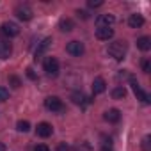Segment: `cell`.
Listing matches in <instances>:
<instances>
[{"label":"cell","instance_id":"28","mask_svg":"<svg viewBox=\"0 0 151 151\" xmlns=\"http://www.w3.org/2000/svg\"><path fill=\"white\" fill-rule=\"evenodd\" d=\"M27 77L30 78V80H36L37 77H36V73H34V69L32 68H27Z\"/></svg>","mask_w":151,"mask_h":151},{"label":"cell","instance_id":"6","mask_svg":"<svg viewBox=\"0 0 151 151\" xmlns=\"http://www.w3.org/2000/svg\"><path fill=\"white\" fill-rule=\"evenodd\" d=\"M45 107H46L48 110H52V112H59V110L64 109V103H62V100L57 98V96H48V98L45 100Z\"/></svg>","mask_w":151,"mask_h":151},{"label":"cell","instance_id":"25","mask_svg":"<svg viewBox=\"0 0 151 151\" xmlns=\"http://www.w3.org/2000/svg\"><path fill=\"white\" fill-rule=\"evenodd\" d=\"M101 151H112V142H110V139L103 142V146H101Z\"/></svg>","mask_w":151,"mask_h":151},{"label":"cell","instance_id":"19","mask_svg":"<svg viewBox=\"0 0 151 151\" xmlns=\"http://www.w3.org/2000/svg\"><path fill=\"white\" fill-rule=\"evenodd\" d=\"M124 96H126V89H124L123 86L114 87V91H112V98H114V100H123Z\"/></svg>","mask_w":151,"mask_h":151},{"label":"cell","instance_id":"31","mask_svg":"<svg viewBox=\"0 0 151 151\" xmlns=\"http://www.w3.org/2000/svg\"><path fill=\"white\" fill-rule=\"evenodd\" d=\"M0 151H6V144L4 142H0Z\"/></svg>","mask_w":151,"mask_h":151},{"label":"cell","instance_id":"5","mask_svg":"<svg viewBox=\"0 0 151 151\" xmlns=\"http://www.w3.org/2000/svg\"><path fill=\"white\" fill-rule=\"evenodd\" d=\"M84 43H80V41H69L68 45H66V52L69 53V55H73V57H80L82 53H84Z\"/></svg>","mask_w":151,"mask_h":151},{"label":"cell","instance_id":"9","mask_svg":"<svg viewBox=\"0 0 151 151\" xmlns=\"http://www.w3.org/2000/svg\"><path fill=\"white\" fill-rule=\"evenodd\" d=\"M52 132H53V128H52V124H48V123H39V124H37V128H36L37 137H43V139L50 137V135H52Z\"/></svg>","mask_w":151,"mask_h":151},{"label":"cell","instance_id":"14","mask_svg":"<svg viewBox=\"0 0 151 151\" xmlns=\"http://www.w3.org/2000/svg\"><path fill=\"white\" fill-rule=\"evenodd\" d=\"M50 45H52V37H46V39H43V41L39 43V46H37L36 53H34V55H36V59H39V57H41V55H43V53H45V52L50 48Z\"/></svg>","mask_w":151,"mask_h":151},{"label":"cell","instance_id":"24","mask_svg":"<svg viewBox=\"0 0 151 151\" xmlns=\"http://www.w3.org/2000/svg\"><path fill=\"white\" fill-rule=\"evenodd\" d=\"M87 6H89V7H101L103 2H101V0H89Z\"/></svg>","mask_w":151,"mask_h":151},{"label":"cell","instance_id":"29","mask_svg":"<svg viewBox=\"0 0 151 151\" xmlns=\"http://www.w3.org/2000/svg\"><path fill=\"white\" fill-rule=\"evenodd\" d=\"M77 14H78V18H82V20H87V18H89V13H87V11H80V9H78Z\"/></svg>","mask_w":151,"mask_h":151},{"label":"cell","instance_id":"12","mask_svg":"<svg viewBox=\"0 0 151 151\" xmlns=\"http://www.w3.org/2000/svg\"><path fill=\"white\" fill-rule=\"evenodd\" d=\"M13 53V46L9 41H0V59H9Z\"/></svg>","mask_w":151,"mask_h":151},{"label":"cell","instance_id":"8","mask_svg":"<svg viewBox=\"0 0 151 151\" xmlns=\"http://www.w3.org/2000/svg\"><path fill=\"white\" fill-rule=\"evenodd\" d=\"M112 36H114L112 27H98L96 29V37L101 41H109V39H112Z\"/></svg>","mask_w":151,"mask_h":151},{"label":"cell","instance_id":"30","mask_svg":"<svg viewBox=\"0 0 151 151\" xmlns=\"http://www.w3.org/2000/svg\"><path fill=\"white\" fill-rule=\"evenodd\" d=\"M57 151H69V146H68L66 142H62V144L57 146Z\"/></svg>","mask_w":151,"mask_h":151},{"label":"cell","instance_id":"4","mask_svg":"<svg viewBox=\"0 0 151 151\" xmlns=\"http://www.w3.org/2000/svg\"><path fill=\"white\" fill-rule=\"evenodd\" d=\"M43 66H45L46 75H50V77H57V75H59V60L55 57H48Z\"/></svg>","mask_w":151,"mask_h":151},{"label":"cell","instance_id":"2","mask_svg":"<svg viewBox=\"0 0 151 151\" xmlns=\"http://www.w3.org/2000/svg\"><path fill=\"white\" fill-rule=\"evenodd\" d=\"M130 84H132V89H133V93H135L137 100H140V101H144V103H149V101H151V100H149V94H147V93H144V91L140 89V86H139V82L135 80L133 75L130 77Z\"/></svg>","mask_w":151,"mask_h":151},{"label":"cell","instance_id":"13","mask_svg":"<svg viewBox=\"0 0 151 151\" xmlns=\"http://www.w3.org/2000/svg\"><path fill=\"white\" fill-rule=\"evenodd\" d=\"M128 25L132 27V29H139V27H142L144 25V18H142V14H130V18H128Z\"/></svg>","mask_w":151,"mask_h":151},{"label":"cell","instance_id":"1","mask_svg":"<svg viewBox=\"0 0 151 151\" xmlns=\"http://www.w3.org/2000/svg\"><path fill=\"white\" fill-rule=\"evenodd\" d=\"M109 55L110 57H114L116 60H121V59H124V55H126V43L124 41H114V43H110L109 45Z\"/></svg>","mask_w":151,"mask_h":151},{"label":"cell","instance_id":"15","mask_svg":"<svg viewBox=\"0 0 151 151\" xmlns=\"http://www.w3.org/2000/svg\"><path fill=\"white\" fill-rule=\"evenodd\" d=\"M105 121H109V123H117L119 119H121V112L117 110V109H110V110H107L105 112Z\"/></svg>","mask_w":151,"mask_h":151},{"label":"cell","instance_id":"27","mask_svg":"<svg viewBox=\"0 0 151 151\" xmlns=\"http://www.w3.org/2000/svg\"><path fill=\"white\" fill-rule=\"evenodd\" d=\"M34 151H50V147H48L46 144H37V146L34 147Z\"/></svg>","mask_w":151,"mask_h":151},{"label":"cell","instance_id":"7","mask_svg":"<svg viewBox=\"0 0 151 151\" xmlns=\"http://www.w3.org/2000/svg\"><path fill=\"white\" fill-rule=\"evenodd\" d=\"M14 14H16V18L18 20H22V22H29V20H32V9L29 7V6H18L16 9H14Z\"/></svg>","mask_w":151,"mask_h":151},{"label":"cell","instance_id":"11","mask_svg":"<svg viewBox=\"0 0 151 151\" xmlns=\"http://www.w3.org/2000/svg\"><path fill=\"white\" fill-rule=\"evenodd\" d=\"M105 89H107V82H105L101 77L94 78V82H93V94H94V96H96V94H101V93H105Z\"/></svg>","mask_w":151,"mask_h":151},{"label":"cell","instance_id":"17","mask_svg":"<svg viewBox=\"0 0 151 151\" xmlns=\"http://www.w3.org/2000/svg\"><path fill=\"white\" fill-rule=\"evenodd\" d=\"M59 29H60L62 32H71V30L75 29V22L69 20V18H62V20L59 22Z\"/></svg>","mask_w":151,"mask_h":151},{"label":"cell","instance_id":"10","mask_svg":"<svg viewBox=\"0 0 151 151\" xmlns=\"http://www.w3.org/2000/svg\"><path fill=\"white\" fill-rule=\"evenodd\" d=\"M116 22V18H114V14H101V16H98L96 18V25L98 27H112V23Z\"/></svg>","mask_w":151,"mask_h":151},{"label":"cell","instance_id":"3","mask_svg":"<svg viewBox=\"0 0 151 151\" xmlns=\"http://www.w3.org/2000/svg\"><path fill=\"white\" fill-rule=\"evenodd\" d=\"M0 32H2L6 37H16L20 34V27L13 22H6L2 23V27H0Z\"/></svg>","mask_w":151,"mask_h":151},{"label":"cell","instance_id":"23","mask_svg":"<svg viewBox=\"0 0 151 151\" xmlns=\"http://www.w3.org/2000/svg\"><path fill=\"white\" fill-rule=\"evenodd\" d=\"M140 66H142V71H144V73H149V71H151V64H149L147 59H144V60L140 62Z\"/></svg>","mask_w":151,"mask_h":151},{"label":"cell","instance_id":"22","mask_svg":"<svg viewBox=\"0 0 151 151\" xmlns=\"http://www.w3.org/2000/svg\"><path fill=\"white\" fill-rule=\"evenodd\" d=\"M9 100V89L0 87V101H7Z\"/></svg>","mask_w":151,"mask_h":151},{"label":"cell","instance_id":"26","mask_svg":"<svg viewBox=\"0 0 151 151\" xmlns=\"http://www.w3.org/2000/svg\"><path fill=\"white\" fill-rule=\"evenodd\" d=\"M142 149H144V151H151V149H149V135L144 137V140H142Z\"/></svg>","mask_w":151,"mask_h":151},{"label":"cell","instance_id":"21","mask_svg":"<svg viewBox=\"0 0 151 151\" xmlns=\"http://www.w3.org/2000/svg\"><path fill=\"white\" fill-rule=\"evenodd\" d=\"M16 128H18V132H23V133H25V132L30 130V123H29V121H18V123H16Z\"/></svg>","mask_w":151,"mask_h":151},{"label":"cell","instance_id":"20","mask_svg":"<svg viewBox=\"0 0 151 151\" xmlns=\"http://www.w3.org/2000/svg\"><path fill=\"white\" fill-rule=\"evenodd\" d=\"M9 86L14 87V89H20V87H22V80H20V77H16V75H9Z\"/></svg>","mask_w":151,"mask_h":151},{"label":"cell","instance_id":"16","mask_svg":"<svg viewBox=\"0 0 151 151\" xmlns=\"http://www.w3.org/2000/svg\"><path fill=\"white\" fill-rule=\"evenodd\" d=\"M71 100H73V103H77V105H80V107H84V105H87L91 100L87 98V96H84L82 93H73L71 94Z\"/></svg>","mask_w":151,"mask_h":151},{"label":"cell","instance_id":"18","mask_svg":"<svg viewBox=\"0 0 151 151\" xmlns=\"http://www.w3.org/2000/svg\"><path fill=\"white\" fill-rule=\"evenodd\" d=\"M137 48H139V50H142V52H147V50L151 48V39H149L147 36L139 37V39H137Z\"/></svg>","mask_w":151,"mask_h":151}]
</instances>
